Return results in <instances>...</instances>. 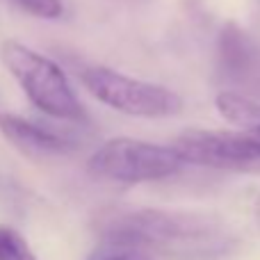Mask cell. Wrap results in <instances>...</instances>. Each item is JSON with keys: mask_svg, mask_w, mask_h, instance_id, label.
Masks as SVG:
<instances>
[{"mask_svg": "<svg viewBox=\"0 0 260 260\" xmlns=\"http://www.w3.org/2000/svg\"><path fill=\"white\" fill-rule=\"evenodd\" d=\"M103 244L137 247L169 260H221L235 249L224 221L203 212L137 208L110 215L99 229Z\"/></svg>", "mask_w": 260, "mask_h": 260, "instance_id": "obj_1", "label": "cell"}, {"mask_svg": "<svg viewBox=\"0 0 260 260\" xmlns=\"http://www.w3.org/2000/svg\"><path fill=\"white\" fill-rule=\"evenodd\" d=\"M0 62L18 82L27 101L44 114L64 121L85 117L80 99L71 89L67 73L55 59L37 53L16 39H5L0 44Z\"/></svg>", "mask_w": 260, "mask_h": 260, "instance_id": "obj_2", "label": "cell"}, {"mask_svg": "<svg viewBox=\"0 0 260 260\" xmlns=\"http://www.w3.org/2000/svg\"><path fill=\"white\" fill-rule=\"evenodd\" d=\"M82 85L99 103L137 119H167L183 110V99L157 82L139 80L110 67H87Z\"/></svg>", "mask_w": 260, "mask_h": 260, "instance_id": "obj_3", "label": "cell"}, {"mask_svg": "<svg viewBox=\"0 0 260 260\" xmlns=\"http://www.w3.org/2000/svg\"><path fill=\"white\" fill-rule=\"evenodd\" d=\"M183 157L174 146H160L133 137L108 139L89 157V171L114 183H153L178 174Z\"/></svg>", "mask_w": 260, "mask_h": 260, "instance_id": "obj_4", "label": "cell"}, {"mask_svg": "<svg viewBox=\"0 0 260 260\" xmlns=\"http://www.w3.org/2000/svg\"><path fill=\"white\" fill-rule=\"evenodd\" d=\"M185 165L238 169L260 162V142L251 130H185L174 139Z\"/></svg>", "mask_w": 260, "mask_h": 260, "instance_id": "obj_5", "label": "cell"}, {"mask_svg": "<svg viewBox=\"0 0 260 260\" xmlns=\"http://www.w3.org/2000/svg\"><path fill=\"white\" fill-rule=\"evenodd\" d=\"M0 133L12 146H16L18 151L30 157L64 155V153L73 151L71 139L35 121H27L18 114H0Z\"/></svg>", "mask_w": 260, "mask_h": 260, "instance_id": "obj_6", "label": "cell"}, {"mask_svg": "<svg viewBox=\"0 0 260 260\" xmlns=\"http://www.w3.org/2000/svg\"><path fill=\"white\" fill-rule=\"evenodd\" d=\"M215 108L226 123L238 126L240 130H253L260 126V103L238 91H219Z\"/></svg>", "mask_w": 260, "mask_h": 260, "instance_id": "obj_7", "label": "cell"}, {"mask_svg": "<svg viewBox=\"0 0 260 260\" xmlns=\"http://www.w3.org/2000/svg\"><path fill=\"white\" fill-rule=\"evenodd\" d=\"M251 44L247 35L235 25H226L219 39V55L229 73H244L251 62Z\"/></svg>", "mask_w": 260, "mask_h": 260, "instance_id": "obj_8", "label": "cell"}, {"mask_svg": "<svg viewBox=\"0 0 260 260\" xmlns=\"http://www.w3.org/2000/svg\"><path fill=\"white\" fill-rule=\"evenodd\" d=\"M0 260H39L23 235L9 226H0Z\"/></svg>", "mask_w": 260, "mask_h": 260, "instance_id": "obj_9", "label": "cell"}, {"mask_svg": "<svg viewBox=\"0 0 260 260\" xmlns=\"http://www.w3.org/2000/svg\"><path fill=\"white\" fill-rule=\"evenodd\" d=\"M87 260H160L153 253L137 247H121V244H101Z\"/></svg>", "mask_w": 260, "mask_h": 260, "instance_id": "obj_10", "label": "cell"}, {"mask_svg": "<svg viewBox=\"0 0 260 260\" xmlns=\"http://www.w3.org/2000/svg\"><path fill=\"white\" fill-rule=\"evenodd\" d=\"M12 3H16L23 12L32 14L37 18H48V21L59 18L64 12L62 0H12Z\"/></svg>", "mask_w": 260, "mask_h": 260, "instance_id": "obj_11", "label": "cell"}, {"mask_svg": "<svg viewBox=\"0 0 260 260\" xmlns=\"http://www.w3.org/2000/svg\"><path fill=\"white\" fill-rule=\"evenodd\" d=\"M253 212H256V221H258V226H260V194H258V199H256V208H253Z\"/></svg>", "mask_w": 260, "mask_h": 260, "instance_id": "obj_12", "label": "cell"}, {"mask_svg": "<svg viewBox=\"0 0 260 260\" xmlns=\"http://www.w3.org/2000/svg\"><path fill=\"white\" fill-rule=\"evenodd\" d=\"M251 133H253V135H256V139H258V142H260V126H258V128H253V130H251Z\"/></svg>", "mask_w": 260, "mask_h": 260, "instance_id": "obj_13", "label": "cell"}]
</instances>
